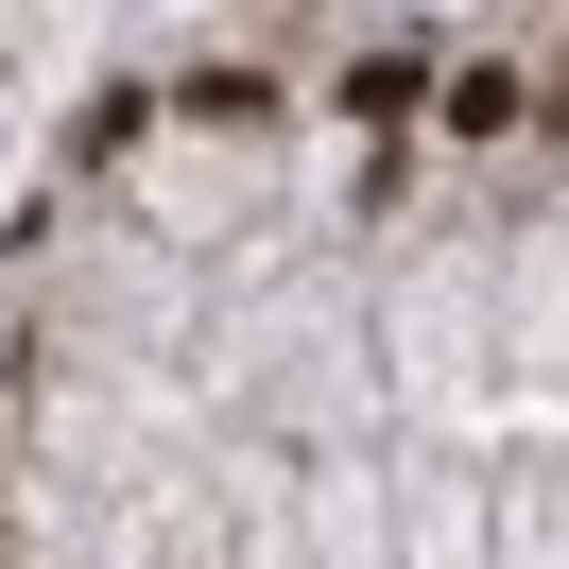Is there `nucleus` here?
<instances>
[{"mask_svg":"<svg viewBox=\"0 0 569 569\" xmlns=\"http://www.w3.org/2000/svg\"><path fill=\"white\" fill-rule=\"evenodd\" d=\"M346 104H362V121H397V104H431V70H415V52H362V70H346Z\"/></svg>","mask_w":569,"mask_h":569,"instance_id":"obj_1","label":"nucleus"}]
</instances>
